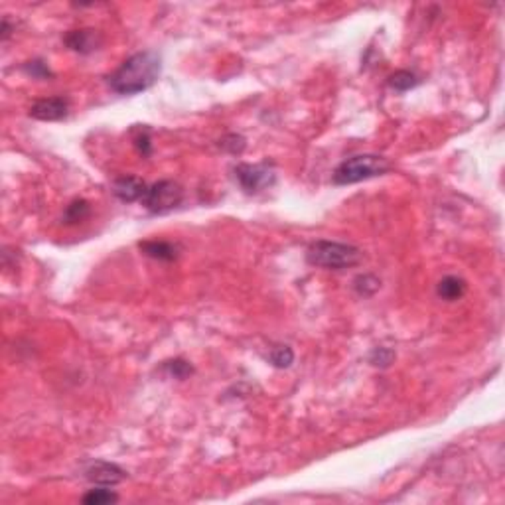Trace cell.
Listing matches in <instances>:
<instances>
[{
	"label": "cell",
	"instance_id": "obj_17",
	"mask_svg": "<svg viewBox=\"0 0 505 505\" xmlns=\"http://www.w3.org/2000/svg\"><path fill=\"white\" fill-rule=\"evenodd\" d=\"M292 362H294V351L290 350L288 346H276V348L271 351V363L274 367H278V369L290 367Z\"/></svg>",
	"mask_w": 505,
	"mask_h": 505
},
{
	"label": "cell",
	"instance_id": "obj_18",
	"mask_svg": "<svg viewBox=\"0 0 505 505\" xmlns=\"http://www.w3.org/2000/svg\"><path fill=\"white\" fill-rule=\"evenodd\" d=\"M395 360V353L387 348H377L373 350V353L369 355V362L373 363L375 367H389L391 362Z\"/></svg>",
	"mask_w": 505,
	"mask_h": 505
},
{
	"label": "cell",
	"instance_id": "obj_14",
	"mask_svg": "<svg viewBox=\"0 0 505 505\" xmlns=\"http://www.w3.org/2000/svg\"><path fill=\"white\" fill-rule=\"evenodd\" d=\"M89 204L85 200H78V202L67 206L64 213V221L65 223H79V221H83L89 215Z\"/></svg>",
	"mask_w": 505,
	"mask_h": 505
},
{
	"label": "cell",
	"instance_id": "obj_16",
	"mask_svg": "<svg viewBox=\"0 0 505 505\" xmlns=\"http://www.w3.org/2000/svg\"><path fill=\"white\" fill-rule=\"evenodd\" d=\"M353 286H355V290L362 294V296H371V294H375L377 290H379V278H375L373 274H360L355 281H353Z\"/></svg>",
	"mask_w": 505,
	"mask_h": 505
},
{
	"label": "cell",
	"instance_id": "obj_15",
	"mask_svg": "<svg viewBox=\"0 0 505 505\" xmlns=\"http://www.w3.org/2000/svg\"><path fill=\"white\" fill-rule=\"evenodd\" d=\"M162 369H164L170 377H174V379H188V377L194 373V367H192L188 362H184V360H172V362H166L162 365Z\"/></svg>",
	"mask_w": 505,
	"mask_h": 505
},
{
	"label": "cell",
	"instance_id": "obj_20",
	"mask_svg": "<svg viewBox=\"0 0 505 505\" xmlns=\"http://www.w3.org/2000/svg\"><path fill=\"white\" fill-rule=\"evenodd\" d=\"M221 146L225 148V150H229V152H241L243 148H245V139L243 136H237V134H229L227 139H223L221 141Z\"/></svg>",
	"mask_w": 505,
	"mask_h": 505
},
{
	"label": "cell",
	"instance_id": "obj_9",
	"mask_svg": "<svg viewBox=\"0 0 505 505\" xmlns=\"http://www.w3.org/2000/svg\"><path fill=\"white\" fill-rule=\"evenodd\" d=\"M65 44L67 48H71L78 53H91L95 52L101 46V34L97 30H73L69 34H65Z\"/></svg>",
	"mask_w": 505,
	"mask_h": 505
},
{
	"label": "cell",
	"instance_id": "obj_21",
	"mask_svg": "<svg viewBox=\"0 0 505 505\" xmlns=\"http://www.w3.org/2000/svg\"><path fill=\"white\" fill-rule=\"evenodd\" d=\"M24 69H26L32 78H39V79L52 78V71L48 69V65L44 64V62H30Z\"/></svg>",
	"mask_w": 505,
	"mask_h": 505
},
{
	"label": "cell",
	"instance_id": "obj_6",
	"mask_svg": "<svg viewBox=\"0 0 505 505\" xmlns=\"http://www.w3.org/2000/svg\"><path fill=\"white\" fill-rule=\"evenodd\" d=\"M85 478L89 479L91 484H97V486H117L123 479L127 478L125 470L118 468L117 464H111V462H105V460H97V462H91L87 470H85Z\"/></svg>",
	"mask_w": 505,
	"mask_h": 505
},
{
	"label": "cell",
	"instance_id": "obj_11",
	"mask_svg": "<svg viewBox=\"0 0 505 505\" xmlns=\"http://www.w3.org/2000/svg\"><path fill=\"white\" fill-rule=\"evenodd\" d=\"M141 251L146 257L156 260H174L178 257V249L168 241H144L141 243Z\"/></svg>",
	"mask_w": 505,
	"mask_h": 505
},
{
	"label": "cell",
	"instance_id": "obj_7",
	"mask_svg": "<svg viewBox=\"0 0 505 505\" xmlns=\"http://www.w3.org/2000/svg\"><path fill=\"white\" fill-rule=\"evenodd\" d=\"M69 103L64 97H50V99H39L30 107V117L38 121H62L67 117Z\"/></svg>",
	"mask_w": 505,
	"mask_h": 505
},
{
	"label": "cell",
	"instance_id": "obj_10",
	"mask_svg": "<svg viewBox=\"0 0 505 505\" xmlns=\"http://www.w3.org/2000/svg\"><path fill=\"white\" fill-rule=\"evenodd\" d=\"M436 292L442 300L446 302H454V300H460V298L466 294V283L460 278V276H444L438 286H436Z\"/></svg>",
	"mask_w": 505,
	"mask_h": 505
},
{
	"label": "cell",
	"instance_id": "obj_13",
	"mask_svg": "<svg viewBox=\"0 0 505 505\" xmlns=\"http://www.w3.org/2000/svg\"><path fill=\"white\" fill-rule=\"evenodd\" d=\"M117 493H113L111 490L107 488H97V490H89V492L83 495V504L89 505H107V504H115L117 502Z\"/></svg>",
	"mask_w": 505,
	"mask_h": 505
},
{
	"label": "cell",
	"instance_id": "obj_4",
	"mask_svg": "<svg viewBox=\"0 0 505 505\" xmlns=\"http://www.w3.org/2000/svg\"><path fill=\"white\" fill-rule=\"evenodd\" d=\"M184 200V190L180 184L172 180H160L152 184L143 197L144 208L150 213H168L172 209H176Z\"/></svg>",
	"mask_w": 505,
	"mask_h": 505
},
{
	"label": "cell",
	"instance_id": "obj_12",
	"mask_svg": "<svg viewBox=\"0 0 505 505\" xmlns=\"http://www.w3.org/2000/svg\"><path fill=\"white\" fill-rule=\"evenodd\" d=\"M420 81L416 78L413 71H407V69H401V71H397V73H393L391 78H389V85L393 87L395 91H409L416 87Z\"/></svg>",
	"mask_w": 505,
	"mask_h": 505
},
{
	"label": "cell",
	"instance_id": "obj_19",
	"mask_svg": "<svg viewBox=\"0 0 505 505\" xmlns=\"http://www.w3.org/2000/svg\"><path fill=\"white\" fill-rule=\"evenodd\" d=\"M134 144H136V148H139L141 154L150 156L152 144H150V132H148V129H141L139 134H134Z\"/></svg>",
	"mask_w": 505,
	"mask_h": 505
},
{
	"label": "cell",
	"instance_id": "obj_3",
	"mask_svg": "<svg viewBox=\"0 0 505 505\" xmlns=\"http://www.w3.org/2000/svg\"><path fill=\"white\" fill-rule=\"evenodd\" d=\"M391 164L387 158L377 154H357L344 160L336 170H334V184L337 186H350L357 181L369 180L375 176H383L389 172Z\"/></svg>",
	"mask_w": 505,
	"mask_h": 505
},
{
	"label": "cell",
	"instance_id": "obj_8",
	"mask_svg": "<svg viewBox=\"0 0 505 505\" xmlns=\"http://www.w3.org/2000/svg\"><path fill=\"white\" fill-rule=\"evenodd\" d=\"M146 184L136 176H123L113 181V194L117 195L121 202L125 204H132V202H139L143 200L146 194Z\"/></svg>",
	"mask_w": 505,
	"mask_h": 505
},
{
	"label": "cell",
	"instance_id": "obj_5",
	"mask_svg": "<svg viewBox=\"0 0 505 505\" xmlns=\"http://www.w3.org/2000/svg\"><path fill=\"white\" fill-rule=\"evenodd\" d=\"M235 178L247 194H257L274 184V170L269 164H239Z\"/></svg>",
	"mask_w": 505,
	"mask_h": 505
},
{
	"label": "cell",
	"instance_id": "obj_2",
	"mask_svg": "<svg viewBox=\"0 0 505 505\" xmlns=\"http://www.w3.org/2000/svg\"><path fill=\"white\" fill-rule=\"evenodd\" d=\"M363 259V253L357 247L348 245V243H337V241H316L308 247L306 260L320 267V269H330V271H342L360 265Z\"/></svg>",
	"mask_w": 505,
	"mask_h": 505
},
{
	"label": "cell",
	"instance_id": "obj_1",
	"mask_svg": "<svg viewBox=\"0 0 505 505\" xmlns=\"http://www.w3.org/2000/svg\"><path fill=\"white\" fill-rule=\"evenodd\" d=\"M160 55L152 50L139 52L125 60L117 71L109 78L111 89L118 95H136L150 89L160 78Z\"/></svg>",
	"mask_w": 505,
	"mask_h": 505
}]
</instances>
